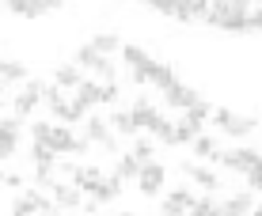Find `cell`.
I'll return each instance as SVG.
<instances>
[{"mask_svg":"<svg viewBox=\"0 0 262 216\" xmlns=\"http://www.w3.org/2000/svg\"><path fill=\"white\" fill-rule=\"evenodd\" d=\"M202 19L221 31H247V0H209Z\"/></svg>","mask_w":262,"mask_h":216,"instance_id":"cell-1","label":"cell"},{"mask_svg":"<svg viewBox=\"0 0 262 216\" xmlns=\"http://www.w3.org/2000/svg\"><path fill=\"white\" fill-rule=\"evenodd\" d=\"M46 144L53 148V156L61 159V156H84L92 140L72 137V129H69V125H53V129H50V137H46Z\"/></svg>","mask_w":262,"mask_h":216,"instance_id":"cell-2","label":"cell"},{"mask_svg":"<svg viewBox=\"0 0 262 216\" xmlns=\"http://www.w3.org/2000/svg\"><path fill=\"white\" fill-rule=\"evenodd\" d=\"M209 122L221 125V129L228 133V137H236V140L247 137V133L258 125V118H239V114H232L228 106H213V110H209Z\"/></svg>","mask_w":262,"mask_h":216,"instance_id":"cell-3","label":"cell"},{"mask_svg":"<svg viewBox=\"0 0 262 216\" xmlns=\"http://www.w3.org/2000/svg\"><path fill=\"white\" fill-rule=\"evenodd\" d=\"M164 178H167V171H164V163H156V159H148V163L137 167V186H141L144 197H156L164 190Z\"/></svg>","mask_w":262,"mask_h":216,"instance_id":"cell-4","label":"cell"},{"mask_svg":"<svg viewBox=\"0 0 262 216\" xmlns=\"http://www.w3.org/2000/svg\"><path fill=\"white\" fill-rule=\"evenodd\" d=\"M216 159H221L228 171H239V175H247L251 167L262 163V152H255V148H228V152H216Z\"/></svg>","mask_w":262,"mask_h":216,"instance_id":"cell-5","label":"cell"},{"mask_svg":"<svg viewBox=\"0 0 262 216\" xmlns=\"http://www.w3.org/2000/svg\"><path fill=\"white\" fill-rule=\"evenodd\" d=\"M84 129H88V140H95L99 148L118 152V140H114V133H111V125H106V118H99V114H84Z\"/></svg>","mask_w":262,"mask_h":216,"instance_id":"cell-6","label":"cell"},{"mask_svg":"<svg viewBox=\"0 0 262 216\" xmlns=\"http://www.w3.org/2000/svg\"><path fill=\"white\" fill-rule=\"evenodd\" d=\"M19 133H23V118H0V159H12L19 148Z\"/></svg>","mask_w":262,"mask_h":216,"instance_id":"cell-7","label":"cell"},{"mask_svg":"<svg viewBox=\"0 0 262 216\" xmlns=\"http://www.w3.org/2000/svg\"><path fill=\"white\" fill-rule=\"evenodd\" d=\"M38 103H42V84H38V80H27L23 91L15 95V103H12V114H15V118H31Z\"/></svg>","mask_w":262,"mask_h":216,"instance_id":"cell-8","label":"cell"},{"mask_svg":"<svg viewBox=\"0 0 262 216\" xmlns=\"http://www.w3.org/2000/svg\"><path fill=\"white\" fill-rule=\"evenodd\" d=\"M141 80H144V84H152V87H160V91H167V87L175 84L179 76H175V68H171V65H164V61H156V57H152L148 65H144Z\"/></svg>","mask_w":262,"mask_h":216,"instance_id":"cell-9","label":"cell"},{"mask_svg":"<svg viewBox=\"0 0 262 216\" xmlns=\"http://www.w3.org/2000/svg\"><path fill=\"white\" fill-rule=\"evenodd\" d=\"M190 205H194V194L186 190V186H183V190H171L164 201H160V216H186Z\"/></svg>","mask_w":262,"mask_h":216,"instance_id":"cell-10","label":"cell"},{"mask_svg":"<svg viewBox=\"0 0 262 216\" xmlns=\"http://www.w3.org/2000/svg\"><path fill=\"white\" fill-rule=\"evenodd\" d=\"M164 99H167V106H175V110H186V106H194V103H198V99H202V95H198V91H194L190 84H183V80H175V84H171L167 91H164Z\"/></svg>","mask_w":262,"mask_h":216,"instance_id":"cell-11","label":"cell"},{"mask_svg":"<svg viewBox=\"0 0 262 216\" xmlns=\"http://www.w3.org/2000/svg\"><path fill=\"white\" fill-rule=\"evenodd\" d=\"M42 201H46V194H42V190H23L12 201V216H38Z\"/></svg>","mask_w":262,"mask_h":216,"instance_id":"cell-12","label":"cell"},{"mask_svg":"<svg viewBox=\"0 0 262 216\" xmlns=\"http://www.w3.org/2000/svg\"><path fill=\"white\" fill-rule=\"evenodd\" d=\"M122 61H125V65H129V80H133V84H144V80H141V72H144V65H148V53H144L141 46H122Z\"/></svg>","mask_w":262,"mask_h":216,"instance_id":"cell-13","label":"cell"},{"mask_svg":"<svg viewBox=\"0 0 262 216\" xmlns=\"http://www.w3.org/2000/svg\"><path fill=\"white\" fill-rule=\"evenodd\" d=\"M72 91H76V95H72V103H80L84 110H92V106L99 103V91H103V84H99V80H80Z\"/></svg>","mask_w":262,"mask_h":216,"instance_id":"cell-14","label":"cell"},{"mask_svg":"<svg viewBox=\"0 0 262 216\" xmlns=\"http://www.w3.org/2000/svg\"><path fill=\"white\" fill-rule=\"evenodd\" d=\"M118 190H122V182L118 178H99V182L92 186V190H88V197H92L95 205H106V201H114V197H118Z\"/></svg>","mask_w":262,"mask_h":216,"instance_id":"cell-15","label":"cell"},{"mask_svg":"<svg viewBox=\"0 0 262 216\" xmlns=\"http://www.w3.org/2000/svg\"><path fill=\"white\" fill-rule=\"evenodd\" d=\"M251 194H236V197H228V201H221L216 205V216H251Z\"/></svg>","mask_w":262,"mask_h":216,"instance_id":"cell-16","label":"cell"},{"mask_svg":"<svg viewBox=\"0 0 262 216\" xmlns=\"http://www.w3.org/2000/svg\"><path fill=\"white\" fill-rule=\"evenodd\" d=\"M69 178H72V186H76L80 194H88V190L99 182V178H103V171H99V167H72Z\"/></svg>","mask_w":262,"mask_h":216,"instance_id":"cell-17","label":"cell"},{"mask_svg":"<svg viewBox=\"0 0 262 216\" xmlns=\"http://www.w3.org/2000/svg\"><path fill=\"white\" fill-rule=\"evenodd\" d=\"M129 118H133V125H137V129H148L152 122H156V106H152V99H137V103H133V110H129Z\"/></svg>","mask_w":262,"mask_h":216,"instance_id":"cell-18","label":"cell"},{"mask_svg":"<svg viewBox=\"0 0 262 216\" xmlns=\"http://www.w3.org/2000/svg\"><path fill=\"white\" fill-rule=\"evenodd\" d=\"M50 194H53V205H57V209H76V205L84 201V194H80L76 186H61V182L53 186Z\"/></svg>","mask_w":262,"mask_h":216,"instance_id":"cell-19","label":"cell"},{"mask_svg":"<svg viewBox=\"0 0 262 216\" xmlns=\"http://www.w3.org/2000/svg\"><path fill=\"white\" fill-rule=\"evenodd\" d=\"M186 175H190L205 194H216V190H221V175H216V171H209V167H186Z\"/></svg>","mask_w":262,"mask_h":216,"instance_id":"cell-20","label":"cell"},{"mask_svg":"<svg viewBox=\"0 0 262 216\" xmlns=\"http://www.w3.org/2000/svg\"><path fill=\"white\" fill-rule=\"evenodd\" d=\"M80 80H84V72H80L76 65H61L57 72H53V87H61V91H72Z\"/></svg>","mask_w":262,"mask_h":216,"instance_id":"cell-21","label":"cell"},{"mask_svg":"<svg viewBox=\"0 0 262 216\" xmlns=\"http://www.w3.org/2000/svg\"><path fill=\"white\" fill-rule=\"evenodd\" d=\"M209 110H213V106L205 103V99H198L194 106H186V110H183V122H190L194 129H202V125L209 122Z\"/></svg>","mask_w":262,"mask_h":216,"instance_id":"cell-22","label":"cell"},{"mask_svg":"<svg viewBox=\"0 0 262 216\" xmlns=\"http://www.w3.org/2000/svg\"><path fill=\"white\" fill-rule=\"evenodd\" d=\"M88 46H92L95 53H103V57H111L114 50H122V38H118V34H111V31H103V34H95Z\"/></svg>","mask_w":262,"mask_h":216,"instance_id":"cell-23","label":"cell"},{"mask_svg":"<svg viewBox=\"0 0 262 216\" xmlns=\"http://www.w3.org/2000/svg\"><path fill=\"white\" fill-rule=\"evenodd\" d=\"M137 159L129 156V152H125V156H118V163H114V175L111 178H118V182H129V178H137Z\"/></svg>","mask_w":262,"mask_h":216,"instance_id":"cell-24","label":"cell"},{"mask_svg":"<svg viewBox=\"0 0 262 216\" xmlns=\"http://www.w3.org/2000/svg\"><path fill=\"white\" fill-rule=\"evenodd\" d=\"M106 125H111V133H125V137H133V133H137V125H133L129 110H114L111 118H106Z\"/></svg>","mask_w":262,"mask_h":216,"instance_id":"cell-25","label":"cell"},{"mask_svg":"<svg viewBox=\"0 0 262 216\" xmlns=\"http://www.w3.org/2000/svg\"><path fill=\"white\" fill-rule=\"evenodd\" d=\"M31 159H34V167H57V156H53V148H50V144H42V140L31 144Z\"/></svg>","mask_w":262,"mask_h":216,"instance_id":"cell-26","label":"cell"},{"mask_svg":"<svg viewBox=\"0 0 262 216\" xmlns=\"http://www.w3.org/2000/svg\"><path fill=\"white\" fill-rule=\"evenodd\" d=\"M198 133H202V129H194L190 122H183V118H179V122H175V129H171V148H179V144H190V140L198 137Z\"/></svg>","mask_w":262,"mask_h":216,"instance_id":"cell-27","label":"cell"},{"mask_svg":"<svg viewBox=\"0 0 262 216\" xmlns=\"http://www.w3.org/2000/svg\"><path fill=\"white\" fill-rule=\"evenodd\" d=\"M12 12H19V15H27V19H34V15H42L46 12V4L42 0H4Z\"/></svg>","mask_w":262,"mask_h":216,"instance_id":"cell-28","label":"cell"},{"mask_svg":"<svg viewBox=\"0 0 262 216\" xmlns=\"http://www.w3.org/2000/svg\"><path fill=\"white\" fill-rule=\"evenodd\" d=\"M190 148H194V156H202V159H216V140L213 137H205V133H198V137L190 140Z\"/></svg>","mask_w":262,"mask_h":216,"instance_id":"cell-29","label":"cell"},{"mask_svg":"<svg viewBox=\"0 0 262 216\" xmlns=\"http://www.w3.org/2000/svg\"><path fill=\"white\" fill-rule=\"evenodd\" d=\"M171 129H175V122L164 118V114H156V122L148 125V133H152V137H156L160 144H171Z\"/></svg>","mask_w":262,"mask_h":216,"instance_id":"cell-30","label":"cell"},{"mask_svg":"<svg viewBox=\"0 0 262 216\" xmlns=\"http://www.w3.org/2000/svg\"><path fill=\"white\" fill-rule=\"evenodd\" d=\"M8 80H27V65H19V61H4V57H0V84H8Z\"/></svg>","mask_w":262,"mask_h":216,"instance_id":"cell-31","label":"cell"},{"mask_svg":"<svg viewBox=\"0 0 262 216\" xmlns=\"http://www.w3.org/2000/svg\"><path fill=\"white\" fill-rule=\"evenodd\" d=\"M216 205L221 201H213V197H194V205L186 209V216H216Z\"/></svg>","mask_w":262,"mask_h":216,"instance_id":"cell-32","label":"cell"},{"mask_svg":"<svg viewBox=\"0 0 262 216\" xmlns=\"http://www.w3.org/2000/svg\"><path fill=\"white\" fill-rule=\"evenodd\" d=\"M129 156L137 159V163H148V159H156V144H152V140H137Z\"/></svg>","mask_w":262,"mask_h":216,"instance_id":"cell-33","label":"cell"},{"mask_svg":"<svg viewBox=\"0 0 262 216\" xmlns=\"http://www.w3.org/2000/svg\"><path fill=\"white\" fill-rule=\"evenodd\" d=\"M53 186H57L53 167H38V171H34V190H53Z\"/></svg>","mask_w":262,"mask_h":216,"instance_id":"cell-34","label":"cell"},{"mask_svg":"<svg viewBox=\"0 0 262 216\" xmlns=\"http://www.w3.org/2000/svg\"><path fill=\"white\" fill-rule=\"evenodd\" d=\"M99 103H118V84H114V80H103V91H99Z\"/></svg>","mask_w":262,"mask_h":216,"instance_id":"cell-35","label":"cell"},{"mask_svg":"<svg viewBox=\"0 0 262 216\" xmlns=\"http://www.w3.org/2000/svg\"><path fill=\"white\" fill-rule=\"evenodd\" d=\"M247 190H251V194H262V163L247 171Z\"/></svg>","mask_w":262,"mask_h":216,"instance_id":"cell-36","label":"cell"},{"mask_svg":"<svg viewBox=\"0 0 262 216\" xmlns=\"http://www.w3.org/2000/svg\"><path fill=\"white\" fill-rule=\"evenodd\" d=\"M50 129H53V125H50V122H34V125H31V137H34V140H42V144H46V137H50Z\"/></svg>","mask_w":262,"mask_h":216,"instance_id":"cell-37","label":"cell"},{"mask_svg":"<svg viewBox=\"0 0 262 216\" xmlns=\"http://www.w3.org/2000/svg\"><path fill=\"white\" fill-rule=\"evenodd\" d=\"M247 31H262V8H251L247 12Z\"/></svg>","mask_w":262,"mask_h":216,"instance_id":"cell-38","label":"cell"},{"mask_svg":"<svg viewBox=\"0 0 262 216\" xmlns=\"http://www.w3.org/2000/svg\"><path fill=\"white\" fill-rule=\"evenodd\" d=\"M148 8H156V12H164V15H171L175 12V0H144Z\"/></svg>","mask_w":262,"mask_h":216,"instance_id":"cell-39","label":"cell"},{"mask_svg":"<svg viewBox=\"0 0 262 216\" xmlns=\"http://www.w3.org/2000/svg\"><path fill=\"white\" fill-rule=\"evenodd\" d=\"M0 182H4L8 190H23V175H0Z\"/></svg>","mask_w":262,"mask_h":216,"instance_id":"cell-40","label":"cell"},{"mask_svg":"<svg viewBox=\"0 0 262 216\" xmlns=\"http://www.w3.org/2000/svg\"><path fill=\"white\" fill-rule=\"evenodd\" d=\"M251 216H262V205H251Z\"/></svg>","mask_w":262,"mask_h":216,"instance_id":"cell-41","label":"cell"},{"mask_svg":"<svg viewBox=\"0 0 262 216\" xmlns=\"http://www.w3.org/2000/svg\"><path fill=\"white\" fill-rule=\"evenodd\" d=\"M4 87H8V84H0V103H4Z\"/></svg>","mask_w":262,"mask_h":216,"instance_id":"cell-42","label":"cell"},{"mask_svg":"<svg viewBox=\"0 0 262 216\" xmlns=\"http://www.w3.org/2000/svg\"><path fill=\"white\" fill-rule=\"evenodd\" d=\"M118 216H137V212H118Z\"/></svg>","mask_w":262,"mask_h":216,"instance_id":"cell-43","label":"cell"}]
</instances>
